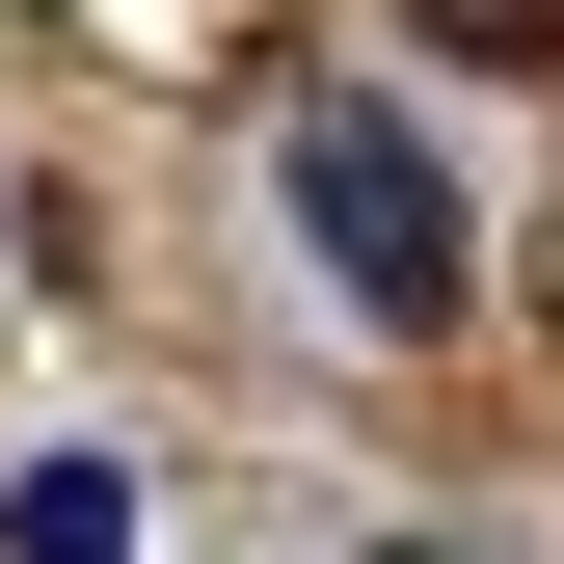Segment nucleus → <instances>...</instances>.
<instances>
[{
    "instance_id": "obj_4",
    "label": "nucleus",
    "mask_w": 564,
    "mask_h": 564,
    "mask_svg": "<svg viewBox=\"0 0 564 564\" xmlns=\"http://www.w3.org/2000/svg\"><path fill=\"white\" fill-rule=\"evenodd\" d=\"M403 564H431V538H403Z\"/></svg>"
},
{
    "instance_id": "obj_3",
    "label": "nucleus",
    "mask_w": 564,
    "mask_h": 564,
    "mask_svg": "<svg viewBox=\"0 0 564 564\" xmlns=\"http://www.w3.org/2000/svg\"><path fill=\"white\" fill-rule=\"evenodd\" d=\"M431 54H564V0H403Z\"/></svg>"
},
{
    "instance_id": "obj_2",
    "label": "nucleus",
    "mask_w": 564,
    "mask_h": 564,
    "mask_svg": "<svg viewBox=\"0 0 564 564\" xmlns=\"http://www.w3.org/2000/svg\"><path fill=\"white\" fill-rule=\"evenodd\" d=\"M0 538H28V564H134V484H108V457H28V484H0Z\"/></svg>"
},
{
    "instance_id": "obj_1",
    "label": "nucleus",
    "mask_w": 564,
    "mask_h": 564,
    "mask_svg": "<svg viewBox=\"0 0 564 564\" xmlns=\"http://www.w3.org/2000/svg\"><path fill=\"white\" fill-rule=\"evenodd\" d=\"M296 242L349 323H457V188H431V108H296Z\"/></svg>"
}]
</instances>
